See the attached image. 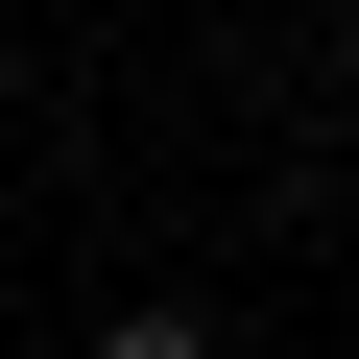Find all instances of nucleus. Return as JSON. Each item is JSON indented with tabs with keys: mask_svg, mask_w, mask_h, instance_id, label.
I'll list each match as a JSON object with an SVG mask.
<instances>
[{
	"mask_svg": "<svg viewBox=\"0 0 359 359\" xmlns=\"http://www.w3.org/2000/svg\"><path fill=\"white\" fill-rule=\"evenodd\" d=\"M96 359H216V335H192V311H120V335H96Z\"/></svg>",
	"mask_w": 359,
	"mask_h": 359,
	"instance_id": "f257e3e1",
	"label": "nucleus"
}]
</instances>
